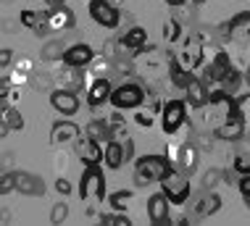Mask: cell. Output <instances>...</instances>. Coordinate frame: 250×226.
Returning a JSON list of instances; mask_svg holds the SVG:
<instances>
[{
  "label": "cell",
  "mask_w": 250,
  "mask_h": 226,
  "mask_svg": "<svg viewBox=\"0 0 250 226\" xmlns=\"http://www.w3.org/2000/svg\"><path fill=\"white\" fill-rule=\"evenodd\" d=\"M13 189H16V171H5L0 179V195H8Z\"/></svg>",
  "instance_id": "cell-34"
},
{
  "label": "cell",
  "mask_w": 250,
  "mask_h": 226,
  "mask_svg": "<svg viewBox=\"0 0 250 226\" xmlns=\"http://www.w3.org/2000/svg\"><path fill=\"white\" fill-rule=\"evenodd\" d=\"M234 168H237L240 176L250 174V155H240V153H237V158H234Z\"/></svg>",
  "instance_id": "cell-36"
},
{
  "label": "cell",
  "mask_w": 250,
  "mask_h": 226,
  "mask_svg": "<svg viewBox=\"0 0 250 226\" xmlns=\"http://www.w3.org/2000/svg\"><path fill=\"white\" fill-rule=\"evenodd\" d=\"M77 137H79V126L74 124V121H69V119L56 121L53 129H50V142L53 145H66V142L77 140Z\"/></svg>",
  "instance_id": "cell-15"
},
{
  "label": "cell",
  "mask_w": 250,
  "mask_h": 226,
  "mask_svg": "<svg viewBox=\"0 0 250 226\" xmlns=\"http://www.w3.org/2000/svg\"><path fill=\"white\" fill-rule=\"evenodd\" d=\"M242 82H245V74H240L237 68H232V71L227 74V79L221 82L219 87H221V90H224L227 95H234V92H237V87L242 84Z\"/></svg>",
  "instance_id": "cell-28"
},
{
  "label": "cell",
  "mask_w": 250,
  "mask_h": 226,
  "mask_svg": "<svg viewBox=\"0 0 250 226\" xmlns=\"http://www.w3.org/2000/svg\"><path fill=\"white\" fill-rule=\"evenodd\" d=\"M195 166H198V150L192 145H185L179 150V171L190 174V171H195Z\"/></svg>",
  "instance_id": "cell-24"
},
{
  "label": "cell",
  "mask_w": 250,
  "mask_h": 226,
  "mask_svg": "<svg viewBox=\"0 0 250 226\" xmlns=\"http://www.w3.org/2000/svg\"><path fill=\"white\" fill-rule=\"evenodd\" d=\"M161 189L166 192V197L174 205H185L187 197H190V182H187V174L179 168H168V174L161 179Z\"/></svg>",
  "instance_id": "cell-2"
},
{
  "label": "cell",
  "mask_w": 250,
  "mask_h": 226,
  "mask_svg": "<svg viewBox=\"0 0 250 226\" xmlns=\"http://www.w3.org/2000/svg\"><path fill=\"white\" fill-rule=\"evenodd\" d=\"M16 189L26 197H42L45 182H42V176L29 174V171H16Z\"/></svg>",
  "instance_id": "cell-10"
},
{
  "label": "cell",
  "mask_w": 250,
  "mask_h": 226,
  "mask_svg": "<svg viewBox=\"0 0 250 226\" xmlns=\"http://www.w3.org/2000/svg\"><path fill=\"white\" fill-rule=\"evenodd\" d=\"M134 121H137L140 126H150V124H153V113H150V111H137Z\"/></svg>",
  "instance_id": "cell-38"
},
{
  "label": "cell",
  "mask_w": 250,
  "mask_h": 226,
  "mask_svg": "<svg viewBox=\"0 0 250 226\" xmlns=\"http://www.w3.org/2000/svg\"><path fill=\"white\" fill-rule=\"evenodd\" d=\"M84 134L92 137V140H98V142H111V140H113V132H111V126H108V119H105V121L92 119L90 124H87Z\"/></svg>",
  "instance_id": "cell-23"
},
{
  "label": "cell",
  "mask_w": 250,
  "mask_h": 226,
  "mask_svg": "<svg viewBox=\"0 0 250 226\" xmlns=\"http://www.w3.org/2000/svg\"><path fill=\"white\" fill-rule=\"evenodd\" d=\"M50 105L63 116H74L79 111V98L74 90H53L50 92Z\"/></svg>",
  "instance_id": "cell-11"
},
{
  "label": "cell",
  "mask_w": 250,
  "mask_h": 226,
  "mask_svg": "<svg viewBox=\"0 0 250 226\" xmlns=\"http://www.w3.org/2000/svg\"><path fill=\"white\" fill-rule=\"evenodd\" d=\"M92 61H95V53H92V47L84 45V42L66 47V53H63V63L74 66V68H84V66H90Z\"/></svg>",
  "instance_id": "cell-12"
},
{
  "label": "cell",
  "mask_w": 250,
  "mask_h": 226,
  "mask_svg": "<svg viewBox=\"0 0 250 226\" xmlns=\"http://www.w3.org/2000/svg\"><path fill=\"white\" fill-rule=\"evenodd\" d=\"M219 208H221V197L216 192H211V189H206V192L198 197V203H195V216L208 218V216H213Z\"/></svg>",
  "instance_id": "cell-20"
},
{
  "label": "cell",
  "mask_w": 250,
  "mask_h": 226,
  "mask_svg": "<svg viewBox=\"0 0 250 226\" xmlns=\"http://www.w3.org/2000/svg\"><path fill=\"white\" fill-rule=\"evenodd\" d=\"M166 3H168V5H171V8H179V5H185V3H187V0H166Z\"/></svg>",
  "instance_id": "cell-44"
},
{
  "label": "cell",
  "mask_w": 250,
  "mask_h": 226,
  "mask_svg": "<svg viewBox=\"0 0 250 226\" xmlns=\"http://www.w3.org/2000/svg\"><path fill=\"white\" fill-rule=\"evenodd\" d=\"M245 84L250 87V66H248V71H245Z\"/></svg>",
  "instance_id": "cell-46"
},
{
  "label": "cell",
  "mask_w": 250,
  "mask_h": 226,
  "mask_svg": "<svg viewBox=\"0 0 250 226\" xmlns=\"http://www.w3.org/2000/svg\"><path fill=\"white\" fill-rule=\"evenodd\" d=\"M147 42V32H145V26H132L129 32L121 37V47H126L129 53H143V47Z\"/></svg>",
  "instance_id": "cell-21"
},
{
  "label": "cell",
  "mask_w": 250,
  "mask_h": 226,
  "mask_svg": "<svg viewBox=\"0 0 250 226\" xmlns=\"http://www.w3.org/2000/svg\"><path fill=\"white\" fill-rule=\"evenodd\" d=\"M240 29H250V11H240V13H234V16L229 19L227 32L229 34H237Z\"/></svg>",
  "instance_id": "cell-27"
},
{
  "label": "cell",
  "mask_w": 250,
  "mask_h": 226,
  "mask_svg": "<svg viewBox=\"0 0 250 226\" xmlns=\"http://www.w3.org/2000/svg\"><path fill=\"white\" fill-rule=\"evenodd\" d=\"M126 200H132V189H119V192H111V195H108V203H111V208L119 210V213H124Z\"/></svg>",
  "instance_id": "cell-30"
},
{
  "label": "cell",
  "mask_w": 250,
  "mask_h": 226,
  "mask_svg": "<svg viewBox=\"0 0 250 226\" xmlns=\"http://www.w3.org/2000/svg\"><path fill=\"white\" fill-rule=\"evenodd\" d=\"M187 103H190L192 108H203V105H208V90H206V82H203L200 77H195L192 74V79H190V84H187Z\"/></svg>",
  "instance_id": "cell-18"
},
{
  "label": "cell",
  "mask_w": 250,
  "mask_h": 226,
  "mask_svg": "<svg viewBox=\"0 0 250 226\" xmlns=\"http://www.w3.org/2000/svg\"><path fill=\"white\" fill-rule=\"evenodd\" d=\"M63 53H66L63 42H61V40H53V42H45L40 56H42V61H58V58H63Z\"/></svg>",
  "instance_id": "cell-29"
},
{
  "label": "cell",
  "mask_w": 250,
  "mask_h": 226,
  "mask_svg": "<svg viewBox=\"0 0 250 226\" xmlns=\"http://www.w3.org/2000/svg\"><path fill=\"white\" fill-rule=\"evenodd\" d=\"M77 155L84 166H100V161H105V147H100L98 140L87 137V140L77 142Z\"/></svg>",
  "instance_id": "cell-9"
},
{
  "label": "cell",
  "mask_w": 250,
  "mask_h": 226,
  "mask_svg": "<svg viewBox=\"0 0 250 226\" xmlns=\"http://www.w3.org/2000/svg\"><path fill=\"white\" fill-rule=\"evenodd\" d=\"M192 3H195V5H200V3H206V0H192Z\"/></svg>",
  "instance_id": "cell-47"
},
{
  "label": "cell",
  "mask_w": 250,
  "mask_h": 226,
  "mask_svg": "<svg viewBox=\"0 0 250 226\" xmlns=\"http://www.w3.org/2000/svg\"><path fill=\"white\" fill-rule=\"evenodd\" d=\"M0 113H3L0 124H5L11 132H21V129H24V116L19 113L16 108H5V111H0Z\"/></svg>",
  "instance_id": "cell-25"
},
{
  "label": "cell",
  "mask_w": 250,
  "mask_h": 226,
  "mask_svg": "<svg viewBox=\"0 0 250 226\" xmlns=\"http://www.w3.org/2000/svg\"><path fill=\"white\" fill-rule=\"evenodd\" d=\"M237 187H240V195H242V197H250V174H245V176H240Z\"/></svg>",
  "instance_id": "cell-39"
},
{
  "label": "cell",
  "mask_w": 250,
  "mask_h": 226,
  "mask_svg": "<svg viewBox=\"0 0 250 226\" xmlns=\"http://www.w3.org/2000/svg\"><path fill=\"white\" fill-rule=\"evenodd\" d=\"M124 163H126V155H124V145H121V140L105 142V166L113 168V171H119Z\"/></svg>",
  "instance_id": "cell-22"
},
{
  "label": "cell",
  "mask_w": 250,
  "mask_h": 226,
  "mask_svg": "<svg viewBox=\"0 0 250 226\" xmlns=\"http://www.w3.org/2000/svg\"><path fill=\"white\" fill-rule=\"evenodd\" d=\"M171 200L166 197V192H155L150 200H147V218L150 224H171Z\"/></svg>",
  "instance_id": "cell-8"
},
{
  "label": "cell",
  "mask_w": 250,
  "mask_h": 226,
  "mask_svg": "<svg viewBox=\"0 0 250 226\" xmlns=\"http://www.w3.org/2000/svg\"><path fill=\"white\" fill-rule=\"evenodd\" d=\"M63 3H66V0H48L50 8H58V5H63Z\"/></svg>",
  "instance_id": "cell-45"
},
{
  "label": "cell",
  "mask_w": 250,
  "mask_h": 226,
  "mask_svg": "<svg viewBox=\"0 0 250 226\" xmlns=\"http://www.w3.org/2000/svg\"><path fill=\"white\" fill-rule=\"evenodd\" d=\"M108 126H111V132H113V140H124V137H129L126 134V121L121 119V113H113L111 119H108Z\"/></svg>",
  "instance_id": "cell-32"
},
{
  "label": "cell",
  "mask_w": 250,
  "mask_h": 226,
  "mask_svg": "<svg viewBox=\"0 0 250 226\" xmlns=\"http://www.w3.org/2000/svg\"><path fill=\"white\" fill-rule=\"evenodd\" d=\"M79 197L87 203V200H103L105 197V176L100 166H84V174H82V182H79Z\"/></svg>",
  "instance_id": "cell-3"
},
{
  "label": "cell",
  "mask_w": 250,
  "mask_h": 226,
  "mask_svg": "<svg viewBox=\"0 0 250 226\" xmlns=\"http://www.w3.org/2000/svg\"><path fill=\"white\" fill-rule=\"evenodd\" d=\"M69 218V205L66 203H56L50 210V224H63Z\"/></svg>",
  "instance_id": "cell-33"
},
{
  "label": "cell",
  "mask_w": 250,
  "mask_h": 226,
  "mask_svg": "<svg viewBox=\"0 0 250 226\" xmlns=\"http://www.w3.org/2000/svg\"><path fill=\"white\" fill-rule=\"evenodd\" d=\"M56 192L63 195V197L71 195V182H69V179H58V182H56Z\"/></svg>",
  "instance_id": "cell-40"
},
{
  "label": "cell",
  "mask_w": 250,
  "mask_h": 226,
  "mask_svg": "<svg viewBox=\"0 0 250 226\" xmlns=\"http://www.w3.org/2000/svg\"><path fill=\"white\" fill-rule=\"evenodd\" d=\"M11 61H13V50H8V47H3V50H0V66H3V68H8V66H11Z\"/></svg>",
  "instance_id": "cell-43"
},
{
  "label": "cell",
  "mask_w": 250,
  "mask_h": 226,
  "mask_svg": "<svg viewBox=\"0 0 250 226\" xmlns=\"http://www.w3.org/2000/svg\"><path fill=\"white\" fill-rule=\"evenodd\" d=\"M87 11H90L92 21L100 24L103 29H116L119 21H121V13H119V8L111 3V0H90Z\"/></svg>",
  "instance_id": "cell-6"
},
{
  "label": "cell",
  "mask_w": 250,
  "mask_h": 226,
  "mask_svg": "<svg viewBox=\"0 0 250 226\" xmlns=\"http://www.w3.org/2000/svg\"><path fill=\"white\" fill-rule=\"evenodd\" d=\"M145 100V90L140 84H134V82H129V84H121L116 87V90L111 92V105L116 108V111H126V108H140Z\"/></svg>",
  "instance_id": "cell-5"
},
{
  "label": "cell",
  "mask_w": 250,
  "mask_h": 226,
  "mask_svg": "<svg viewBox=\"0 0 250 226\" xmlns=\"http://www.w3.org/2000/svg\"><path fill=\"white\" fill-rule=\"evenodd\" d=\"M171 168V161L166 155H143L134 161V184L137 187H147V184L161 182Z\"/></svg>",
  "instance_id": "cell-1"
},
{
  "label": "cell",
  "mask_w": 250,
  "mask_h": 226,
  "mask_svg": "<svg viewBox=\"0 0 250 226\" xmlns=\"http://www.w3.org/2000/svg\"><path fill=\"white\" fill-rule=\"evenodd\" d=\"M48 24L53 32H66V29H74L77 19H74V11L66 8V5H58V8H50L48 11Z\"/></svg>",
  "instance_id": "cell-14"
},
{
  "label": "cell",
  "mask_w": 250,
  "mask_h": 226,
  "mask_svg": "<svg viewBox=\"0 0 250 226\" xmlns=\"http://www.w3.org/2000/svg\"><path fill=\"white\" fill-rule=\"evenodd\" d=\"M111 3H113V5H116V3H124V0H111Z\"/></svg>",
  "instance_id": "cell-48"
},
{
  "label": "cell",
  "mask_w": 250,
  "mask_h": 226,
  "mask_svg": "<svg viewBox=\"0 0 250 226\" xmlns=\"http://www.w3.org/2000/svg\"><path fill=\"white\" fill-rule=\"evenodd\" d=\"M174 61H177L182 68H187V71H195L203 61V37L200 34H190V37L185 40V47L174 56Z\"/></svg>",
  "instance_id": "cell-7"
},
{
  "label": "cell",
  "mask_w": 250,
  "mask_h": 226,
  "mask_svg": "<svg viewBox=\"0 0 250 226\" xmlns=\"http://www.w3.org/2000/svg\"><path fill=\"white\" fill-rule=\"evenodd\" d=\"M192 79V71H187V68H182L177 61L171 58V82L174 87H179V90H187V84H190Z\"/></svg>",
  "instance_id": "cell-26"
},
{
  "label": "cell",
  "mask_w": 250,
  "mask_h": 226,
  "mask_svg": "<svg viewBox=\"0 0 250 226\" xmlns=\"http://www.w3.org/2000/svg\"><path fill=\"white\" fill-rule=\"evenodd\" d=\"M121 145H124L126 161H132V158H134V142H132V137H124V140H121Z\"/></svg>",
  "instance_id": "cell-41"
},
{
  "label": "cell",
  "mask_w": 250,
  "mask_h": 226,
  "mask_svg": "<svg viewBox=\"0 0 250 226\" xmlns=\"http://www.w3.org/2000/svg\"><path fill=\"white\" fill-rule=\"evenodd\" d=\"M100 224H105V226H132V218L119 213V210H113V213H100Z\"/></svg>",
  "instance_id": "cell-31"
},
{
  "label": "cell",
  "mask_w": 250,
  "mask_h": 226,
  "mask_svg": "<svg viewBox=\"0 0 250 226\" xmlns=\"http://www.w3.org/2000/svg\"><path fill=\"white\" fill-rule=\"evenodd\" d=\"M21 24L26 26V29H32L35 34H45L50 29V24H48V13H42V11H32V8H24L21 11Z\"/></svg>",
  "instance_id": "cell-19"
},
{
  "label": "cell",
  "mask_w": 250,
  "mask_h": 226,
  "mask_svg": "<svg viewBox=\"0 0 250 226\" xmlns=\"http://www.w3.org/2000/svg\"><path fill=\"white\" fill-rule=\"evenodd\" d=\"M179 34H182V24L177 21V19H168V24H166V40H168V42H174V40H179Z\"/></svg>",
  "instance_id": "cell-35"
},
{
  "label": "cell",
  "mask_w": 250,
  "mask_h": 226,
  "mask_svg": "<svg viewBox=\"0 0 250 226\" xmlns=\"http://www.w3.org/2000/svg\"><path fill=\"white\" fill-rule=\"evenodd\" d=\"M111 82H108L105 77H98L95 82L90 84V90H87V100H90L92 108L103 105V103H111Z\"/></svg>",
  "instance_id": "cell-16"
},
{
  "label": "cell",
  "mask_w": 250,
  "mask_h": 226,
  "mask_svg": "<svg viewBox=\"0 0 250 226\" xmlns=\"http://www.w3.org/2000/svg\"><path fill=\"white\" fill-rule=\"evenodd\" d=\"M187 105H190V103H185L179 98L168 100L164 105V111H161V129H164L166 134L179 132V126L185 124V119H187Z\"/></svg>",
  "instance_id": "cell-4"
},
{
  "label": "cell",
  "mask_w": 250,
  "mask_h": 226,
  "mask_svg": "<svg viewBox=\"0 0 250 226\" xmlns=\"http://www.w3.org/2000/svg\"><path fill=\"white\" fill-rule=\"evenodd\" d=\"M216 137L227 142H237L240 137H245V119H224V124L216 129Z\"/></svg>",
  "instance_id": "cell-17"
},
{
  "label": "cell",
  "mask_w": 250,
  "mask_h": 226,
  "mask_svg": "<svg viewBox=\"0 0 250 226\" xmlns=\"http://www.w3.org/2000/svg\"><path fill=\"white\" fill-rule=\"evenodd\" d=\"M219 179H224V174H221V171H216V168H211L206 174V179H203V189H211L213 184H219Z\"/></svg>",
  "instance_id": "cell-37"
},
{
  "label": "cell",
  "mask_w": 250,
  "mask_h": 226,
  "mask_svg": "<svg viewBox=\"0 0 250 226\" xmlns=\"http://www.w3.org/2000/svg\"><path fill=\"white\" fill-rule=\"evenodd\" d=\"M229 71H232L229 56H227V53H216L213 61L206 66V82H211V84H221V82L227 79Z\"/></svg>",
  "instance_id": "cell-13"
},
{
  "label": "cell",
  "mask_w": 250,
  "mask_h": 226,
  "mask_svg": "<svg viewBox=\"0 0 250 226\" xmlns=\"http://www.w3.org/2000/svg\"><path fill=\"white\" fill-rule=\"evenodd\" d=\"M237 153L240 155H250V137H240L237 140Z\"/></svg>",
  "instance_id": "cell-42"
}]
</instances>
